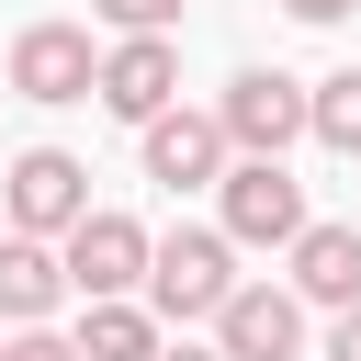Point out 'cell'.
I'll return each instance as SVG.
<instances>
[{"label":"cell","mask_w":361,"mask_h":361,"mask_svg":"<svg viewBox=\"0 0 361 361\" xmlns=\"http://www.w3.org/2000/svg\"><path fill=\"white\" fill-rule=\"evenodd\" d=\"M293 293L327 316H361V226H305L293 248Z\"/></svg>","instance_id":"cell-10"},{"label":"cell","mask_w":361,"mask_h":361,"mask_svg":"<svg viewBox=\"0 0 361 361\" xmlns=\"http://www.w3.org/2000/svg\"><path fill=\"white\" fill-rule=\"evenodd\" d=\"M214 350H226V361H293V350H305V293H293V282H248V293L214 316Z\"/></svg>","instance_id":"cell-9"},{"label":"cell","mask_w":361,"mask_h":361,"mask_svg":"<svg viewBox=\"0 0 361 361\" xmlns=\"http://www.w3.org/2000/svg\"><path fill=\"white\" fill-rule=\"evenodd\" d=\"M327 361H361V316H338V327H327Z\"/></svg>","instance_id":"cell-16"},{"label":"cell","mask_w":361,"mask_h":361,"mask_svg":"<svg viewBox=\"0 0 361 361\" xmlns=\"http://www.w3.org/2000/svg\"><path fill=\"white\" fill-rule=\"evenodd\" d=\"M68 305V248H45V237H0V316L11 327H45Z\"/></svg>","instance_id":"cell-11"},{"label":"cell","mask_w":361,"mask_h":361,"mask_svg":"<svg viewBox=\"0 0 361 361\" xmlns=\"http://www.w3.org/2000/svg\"><path fill=\"white\" fill-rule=\"evenodd\" d=\"M158 361H226V350H192V338H169V350H158Z\"/></svg>","instance_id":"cell-18"},{"label":"cell","mask_w":361,"mask_h":361,"mask_svg":"<svg viewBox=\"0 0 361 361\" xmlns=\"http://www.w3.org/2000/svg\"><path fill=\"white\" fill-rule=\"evenodd\" d=\"M90 11H102L124 45H135V34H180V0H90Z\"/></svg>","instance_id":"cell-14"},{"label":"cell","mask_w":361,"mask_h":361,"mask_svg":"<svg viewBox=\"0 0 361 361\" xmlns=\"http://www.w3.org/2000/svg\"><path fill=\"white\" fill-rule=\"evenodd\" d=\"M135 147H147V180H169V192H226V169H237L214 113H158Z\"/></svg>","instance_id":"cell-8"},{"label":"cell","mask_w":361,"mask_h":361,"mask_svg":"<svg viewBox=\"0 0 361 361\" xmlns=\"http://www.w3.org/2000/svg\"><path fill=\"white\" fill-rule=\"evenodd\" d=\"M214 124H226L237 158H282L293 135H316V79H293V68H237L226 102H214Z\"/></svg>","instance_id":"cell-3"},{"label":"cell","mask_w":361,"mask_h":361,"mask_svg":"<svg viewBox=\"0 0 361 361\" xmlns=\"http://www.w3.org/2000/svg\"><path fill=\"white\" fill-rule=\"evenodd\" d=\"M169 338H158V316L147 305H90L79 316V361H158Z\"/></svg>","instance_id":"cell-12"},{"label":"cell","mask_w":361,"mask_h":361,"mask_svg":"<svg viewBox=\"0 0 361 361\" xmlns=\"http://www.w3.org/2000/svg\"><path fill=\"white\" fill-rule=\"evenodd\" d=\"M147 271H158V237H147L135 214H113V203L68 237V293H79V305H135Z\"/></svg>","instance_id":"cell-4"},{"label":"cell","mask_w":361,"mask_h":361,"mask_svg":"<svg viewBox=\"0 0 361 361\" xmlns=\"http://www.w3.org/2000/svg\"><path fill=\"white\" fill-rule=\"evenodd\" d=\"M248 282H237V237L226 226H169L158 237V271H147V316L158 327H192V316H226Z\"/></svg>","instance_id":"cell-1"},{"label":"cell","mask_w":361,"mask_h":361,"mask_svg":"<svg viewBox=\"0 0 361 361\" xmlns=\"http://www.w3.org/2000/svg\"><path fill=\"white\" fill-rule=\"evenodd\" d=\"M0 214H11V237H45V248H68L102 203H90V169L68 158V147H23L11 169H0Z\"/></svg>","instance_id":"cell-2"},{"label":"cell","mask_w":361,"mask_h":361,"mask_svg":"<svg viewBox=\"0 0 361 361\" xmlns=\"http://www.w3.org/2000/svg\"><path fill=\"white\" fill-rule=\"evenodd\" d=\"M316 147H338V158H361V68H338V79H316Z\"/></svg>","instance_id":"cell-13"},{"label":"cell","mask_w":361,"mask_h":361,"mask_svg":"<svg viewBox=\"0 0 361 361\" xmlns=\"http://www.w3.org/2000/svg\"><path fill=\"white\" fill-rule=\"evenodd\" d=\"M0 361H79V338H56V327H11Z\"/></svg>","instance_id":"cell-15"},{"label":"cell","mask_w":361,"mask_h":361,"mask_svg":"<svg viewBox=\"0 0 361 361\" xmlns=\"http://www.w3.org/2000/svg\"><path fill=\"white\" fill-rule=\"evenodd\" d=\"M102 113H124L135 135H147L158 113H180V34H135V45H113V56H102Z\"/></svg>","instance_id":"cell-7"},{"label":"cell","mask_w":361,"mask_h":361,"mask_svg":"<svg viewBox=\"0 0 361 361\" xmlns=\"http://www.w3.org/2000/svg\"><path fill=\"white\" fill-rule=\"evenodd\" d=\"M11 90L23 102H102V56H90V23H23L11 34Z\"/></svg>","instance_id":"cell-6"},{"label":"cell","mask_w":361,"mask_h":361,"mask_svg":"<svg viewBox=\"0 0 361 361\" xmlns=\"http://www.w3.org/2000/svg\"><path fill=\"white\" fill-rule=\"evenodd\" d=\"M214 203H226V237H237V248H305V226H316V214H305V180H293L282 158H237Z\"/></svg>","instance_id":"cell-5"},{"label":"cell","mask_w":361,"mask_h":361,"mask_svg":"<svg viewBox=\"0 0 361 361\" xmlns=\"http://www.w3.org/2000/svg\"><path fill=\"white\" fill-rule=\"evenodd\" d=\"M282 11H293V23H338L350 0H282Z\"/></svg>","instance_id":"cell-17"}]
</instances>
